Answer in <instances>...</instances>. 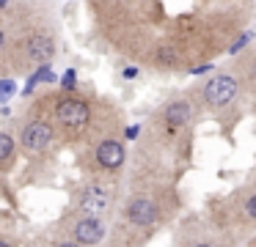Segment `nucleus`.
I'll return each instance as SVG.
<instances>
[{
    "mask_svg": "<svg viewBox=\"0 0 256 247\" xmlns=\"http://www.w3.org/2000/svg\"><path fill=\"white\" fill-rule=\"evenodd\" d=\"M210 220L232 239H237V245L256 234V170L245 184L215 203Z\"/></svg>",
    "mask_w": 256,
    "mask_h": 247,
    "instance_id": "nucleus-1",
    "label": "nucleus"
},
{
    "mask_svg": "<svg viewBox=\"0 0 256 247\" xmlns=\"http://www.w3.org/2000/svg\"><path fill=\"white\" fill-rule=\"evenodd\" d=\"M193 93H196V99H198L204 113H215L218 118H226L232 124H237V115L242 110L245 93H242V85H240L237 74L228 66L215 71V74H210Z\"/></svg>",
    "mask_w": 256,
    "mask_h": 247,
    "instance_id": "nucleus-2",
    "label": "nucleus"
},
{
    "mask_svg": "<svg viewBox=\"0 0 256 247\" xmlns=\"http://www.w3.org/2000/svg\"><path fill=\"white\" fill-rule=\"evenodd\" d=\"M168 192H171V184L135 190L127 198V203H124V223H127V228L140 231V234L149 236V231H154V225H160L168 217V212H171Z\"/></svg>",
    "mask_w": 256,
    "mask_h": 247,
    "instance_id": "nucleus-3",
    "label": "nucleus"
},
{
    "mask_svg": "<svg viewBox=\"0 0 256 247\" xmlns=\"http://www.w3.org/2000/svg\"><path fill=\"white\" fill-rule=\"evenodd\" d=\"M174 247H237V239L220 231L212 220L188 217L179 228Z\"/></svg>",
    "mask_w": 256,
    "mask_h": 247,
    "instance_id": "nucleus-4",
    "label": "nucleus"
},
{
    "mask_svg": "<svg viewBox=\"0 0 256 247\" xmlns=\"http://www.w3.org/2000/svg\"><path fill=\"white\" fill-rule=\"evenodd\" d=\"M201 113L204 110H201L196 93H188V96H176V99L162 104L160 113H157V121H160V126L168 135H179V132L190 129Z\"/></svg>",
    "mask_w": 256,
    "mask_h": 247,
    "instance_id": "nucleus-5",
    "label": "nucleus"
},
{
    "mask_svg": "<svg viewBox=\"0 0 256 247\" xmlns=\"http://www.w3.org/2000/svg\"><path fill=\"white\" fill-rule=\"evenodd\" d=\"M94 162L100 170L105 173H118L127 162V148H124L122 140L116 137H105V140L96 143V151H94Z\"/></svg>",
    "mask_w": 256,
    "mask_h": 247,
    "instance_id": "nucleus-6",
    "label": "nucleus"
},
{
    "mask_svg": "<svg viewBox=\"0 0 256 247\" xmlns=\"http://www.w3.org/2000/svg\"><path fill=\"white\" fill-rule=\"evenodd\" d=\"M56 118H58V124H64L66 129H80V126L88 124L91 110H88V104H86L83 99H69L66 96V99L58 102Z\"/></svg>",
    "mask_w": 256,
    "mask_h": 247,
    "instance_id": "nucleus-7",
    "label": "nucleus"
},
{
    "mask_svg": "<svg viewBox=\"0 0 256 247\" xmlns=\"http://www.w3.org/2000/svg\"><path fill=\"white\" fill-rule=\"evenodd\" d=\"M72 239L83 247L100 245V242L105 239V223H102L96 214H83V217L74 220V225H72Z\"/></svg>",
    "mask_w": 256,
    "mask_h": 247,
    "instance_id": "nucleus-8",
    "label": "nucleus"
},
{
    "mask_svg": "<svg viewBox=\"0 0 256 247\" xmlns=\"http://www.w3.org/2000/svg\"><path fill=\"white\" fill-rule=\"evenodd\" d=\"M20 140H22V146L28 148V151H44L47 146H50L52 140V126L44 124V121H34V124H28L22 129V135H20Z\"/></svg>",
    "mask_w": 256,
    "mask_h": 247,
    "instance_id": "nucleus-9",
    "label": "nucleus"
},
{
    "mask_svg": "<svg viewBox=\"0 0 256 247\" xmlns=\"http://www.w3.org/2000/svg\"><path fill=\"white\" fill-rule=\"evenodd\" d=\"M50 55H52V41L47 36L36 33V36L28 38V44H25V60H28V63L44 66L47 60H50Z\"/></svg>",
    "mask_w": 256,
    "mask_h": 247,
    "instance_id": "nucleus-10",
    "label": "nucleus"
},
{
    "mask_svg": "<svg viewBox=\"0 0 256 247\" xmlns=\"http://www.w3.org/2000/svg\"><path fill=\"white\" fill-rule=\"evenodd\" d=\"M254 36H256V30H242V33H240V36L232 41V44H228L226 52L232 55V58H234V55H240V52H242V49L250 44V38H254Z\"/></svg>",
    "mask_w": 256,
    "mask_h": 247,
    "instance_id": "nucleus-11",
    "label": "nucleus"
},
{
    "mask_svg": "<svg viewBox=\"0 0 256 247\" xmlns=\"http://www.w3.org/2000/svg\"><path fill=\"white\" fill-rule=\"evenodd\" d=\"M52 80H56V74H52L50 63L39 66V71H36V74L30 77V82H28V88H25V93H30V91H34V85H36V82H52Z\"/></svg>",
    "mask_w": 256,
    "mask_h": 247,
    "instance_id": "nucleus-12",
    "label": "nucleus"
},
{
    "mask_svg": "<svg viewBox=\"0 0 256 247\" xmlns=\"http://www.w3.org/2000/svg\"><path fill=\"white\" fill-rule=\"evenodd\" d=\"M12 151H14V140L6 135V132H0V162L12 157Z\"/></svg>",
    "mask_w": 256,
    "mask_h": 247,
    "instance_id": "nucleus-13",
    "label": "nucleus"
},
{
    "mask_svg": "<svg viewBox=\"0 0 256 247\" xmlns=\"http://www.w3.org/2000/svg\"><path fill=\"white\" fill-rule=\"evenodd\" d=\"M14 91H17V82H14V80H0V102L12 99Z\"/></svg>",
    "mask_w": 256,
    "mask_h": 247,
    "instance_id": "nucleus-14",
    "label": "nucleus"
},
{
    "mask_svg": "<svg viewBox=\"0 0 256 247\" xmlns=\"http://www.w3.org/2000/svg\"><path fill=\"white\" fill-rule=\"evenodd\" d=\"M61 85L66 88V91H69V88H74V85H78V71H74V69H69L66 74L61 77Z\"/></svg>",
    "mask_w": 256,
    "mask_h": 247,
    "instance_id": "nucleus-15",
    "label": "nucleus"
},
{
    "mask_svg": "<svg viewBox=\"0 0 256 247\" xmlns=\"http://www.w3.org/2000/svg\"><path fill=\"white\" fill-rule=\"evenodd\" d=\"M206 71H212V60H206V63H198V66H193V69H190V74L201 77V74H206Z\"/></svg>",
    "mask_w": 256,
    "mask_h": 247,
    "instance_id": "nucleus-16",
    "label": "nucleus"
},
{
    "mask_svg": "<svg viewBox=\"0 0 256 247\" xmlns=\"http://www.w3.org/2000/svg\"><path fill=\"white\" fill-rule=\"evenodd\" d=\"M135 77H138V69H135V66H127V69H124V80H135Z\"/></svg>",
    "mask_w": 256,
    "mask_h": 247,
    "instance_id": "nucleus-17",
    "label": "nucleus"
},
{
    "mask_svg": "<svg viewBox=\"0 0 256 247\" xmlns=\"http://www.w3.org/2000/svg\"><path fill=\"white\" fill-rule=\"evenodd\" d=\"M138 132H140V126H127V129H124V135H127L130 140H135V137H138Z\"/></svg>",
    "mask_w": 256,
    "mask_h": 247,
    "instance_id": "nucleus-18",
    "label": "nucleus"
},
{
    "mask_svg": "<svg viewBox=\"0 0 256 247\" xmlns=\"http://www.w3.org/2000/svg\"><path fill=\"white\" fill-rule=\"evenodd\" d=\"M56 247H83V245H78V242H74V239H72V242H69V239H66V242H58V245H56Z\"/></svg>",
    "mask_w": 256,
    "mask_h": 247,
    "instance_id": "nucleus-19",
    "label": "nucleus"
},
{
    "mask_svg": "<svg viewBox=\"0 0 256 247\" xmlns=\"http://www.w3.org/2000/svg\"><path fill=\"white\" fill-rule=\"evenodd\" d=\"M6 5H8V0H0V11L6 8Z\"/></svg>",
    "mask_w": 256,
    "mask_h": 247,
    "instance_id": "nucleus-20",
    "label": "nucleus"
},
{
    "mask_svg": "<svg viewBox=\"0 0 256 247\" xmlns=\"http://www.w3.org/2000/svg\"><path fill=\"white\" fill-rule=\"evenodd\" d=\"M0 49H3V30H0Z\"/></svg>",
    "mask_w": 256,
    "mask_h": 247,
    "instance_id": "nucleus-21",
    "label": "nucleus"
},
{
    "mask_svg": "<svg viewBox=\"0 0 256 247\" xmlns=\"http://www.w3.org/2000/svg\"><path fill=\"white\" fill-rule=\"evenodd\" d=\"M0 247H8V242H3V239H0Z\"/></svg>",
    "mask_w": 256,
    "mask_h": 247,
    "instance_id": "nucleus-22",
    "label": "nucleus"
}]
</instances>
